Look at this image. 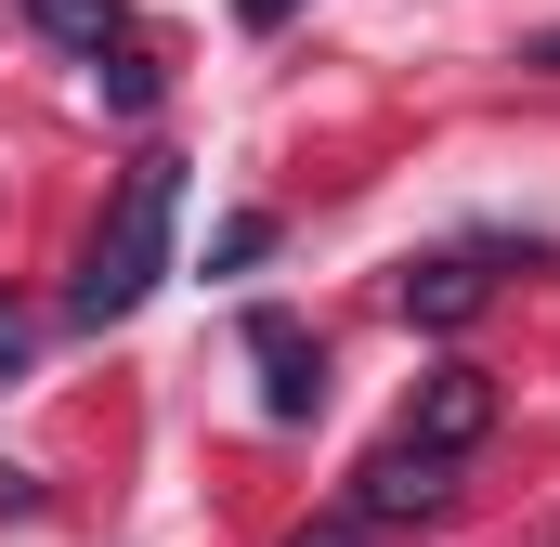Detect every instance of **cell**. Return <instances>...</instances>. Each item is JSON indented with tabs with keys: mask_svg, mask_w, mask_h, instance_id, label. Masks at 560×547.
<instances>
[{
	"mask_svg": "<svg viewBox=\"0 0 560 547\" xmlns=\"http://www.w3.org/2000/svg\"><path fill=\"white\" fill-rule=\"evenodd\" d=\"M248 365H261V417L275 430H300V417L326 405V339L300 313H248Z\"/></svg>",
	"mask_w": 560,
	"mask_h": 547,
	"instance_id": "cell-3",
	"label": "cell"
},
{
	"mask_svg": "<svg viewBox=\"0 0 560 547\" xmlns=\"http://www.w3.org/2000/svg\"><path fill=\"white\" fill-rule=\"evenodd\" d=\"M39 509V469H0V522H26Z\"/></svg>",
	"mask_w": 560,
	"mask_h": 547,
	"instance_id": "cell-10",
	"label": "cell"
},
{
	"mask_svg": "<svg viewBox=\"0 0 560 547\" xmlns=\"http://www.w3.org/2000/svg\"><path fill=\"white\" fill-rule=\"evenodd\" d=\"M170 209H183V156L170 143H143L131 183H118V209H105V235H92V261L66 287V326H131L143 300H156V274H170Z\"/></svg>",
	"mask_w": 560,
	"mask_h": 547,
	"instance_id": "cell-1",
	"label": "cell"
},
{
	"mask_svg": "<svg viewBox=\"0 0 560 547\" xmlns=\"http://www.w3.org/2000/svg\"><path fill=\"white\" fill-rule=\"evenodd\" d=\"M443 509H456V456H430V443H405V430H392V443L352 469V496H339L352 535H405V522H443Z\"/></svg>",
	"mask_w": 560,
	"mask_h": 547,
	"instance_id": "cell-2",
	"label": "cell"
},
{
	"mask_svg": "<svg viewBox=\"0 0 560 547\" xmlns=\"http://www.w3.org/2000/svg\"><path fill=\"white\" fill-rule=\"evenodd\" d=\"M92 79H105V105H118V118H156V66H143V39L118 53V66H92Z\"/></svg>",
	"mask_w": 560,
	"mask_h": 547,
	"instance_id": "cell-8",
	"label": "cell"
},
{
	"mask_svg": "<svg viewBox=\"0 0 560 547\" xmlns=\"http://www.w3.org/2000/svg\"><path fill=\"white\" fill-rule=\"evenodd\" d=\"M482 430H495V379H482V365H430L418 405H405V443H430V456H469Z\"/></svg>",
	"mask_w": 560,
	"mask_h": 547,
	"instance_id": "cell-4",
	"label": "cell"
},
{
	"mask_svg": "<svg viewBox=\"0 0 560 547\" xmlns=\"http://www.w3.org/2000/svg\"><path fill=\"white\" fill-rule=\"evenodd\" d=\"M275 209H235V222H222V235H209V274H248V261H275Z\"/></svg>",
	"mask_w": 560,
	"mask_h": 547,
	"instance_id": "cell-7",
	"label": "cell"
},
{
	"mask_svg": "<svg viewBox=\"0 0 560 547\" xmlns=\"http://www.w3.org/2000/svg\"><path fill=\"white\" fill-rule=\"evenodd\" d=\"M287 13H300V0H235V26H287Z\"/></svg>",
	"mask_w": 560,
	"mask_h": 547,
	"instance_id": "cell-12",
	"label": "cell"
},
{
	"mask_svg": "<svg viewBox=\"0 0 560 547\" xmlns=\"http://www.w3.org/2000/svg\"><path fill=\"white\" fill-rule=\"evenodd\" d=\"M300 547H352V522H326V535H300Z\"/></svg>",
	"mask_w": 560,
	"mask_h": 547,
	"instance_id": "cell-13",
	"label": "cell"
},
{
	"mask_svg": "<svg viewBox=\"0 0 560 547\" xmlns=\"http://www.w3.org/2000/svg\"><path fill=\"white\" fill-rule=\"evenodd\" d=\"M482 300H495V261H482V248H430V261L405 274V326H443V339L482 326Z\"/></svg>",
	"mask_w": 560,
	"mask_h": 547,
	"instance_id": "cell-5",
	"label": "cell"
},
{
	"mask_svg": "<svg viewBox=\"0 0 560 547\" xmlns=\"http://www.w3.org/2000/svg\"><path fill=\"white\" fill-rule=\"evenodd\" d=\"M26 352H39V313H26V300H0V379H13Z\"/></svg>",
	"mask_w": 560,
	"mask_h": 547,
	"instance_id": "cell-9",
	"label": "cell"
},
{
	"mask_svg": "<svg viewBox=\"0 0 560 547\" xmlns=\"http://www.w3.org/2000/svg\"><path fill=\"white\" fill-rule=\"evenodd\" d=\"M26 26H39L52 53H92V66L131 53V0H26Z\"/></svg>",
	"mask_w": 560,
	"mask_h": 547,
	"instance_id": "cell-6",
	"label": "cell"
},
{
	"mask_svg": "<svg viewBox=\"0 0 560 547\" xmlns=\"http://www.w3.org/2000/svg\"><path fill=\"white\" fill-rule=\"evenodd\" d=\"M522 66H535V79H560V26H535V39H522Z\"/></svg>",
	"mask_w": 560,
	"mask_h": 547,
	"instance_id": "cell-11",
	"label": "cell"
}]
</instances>
